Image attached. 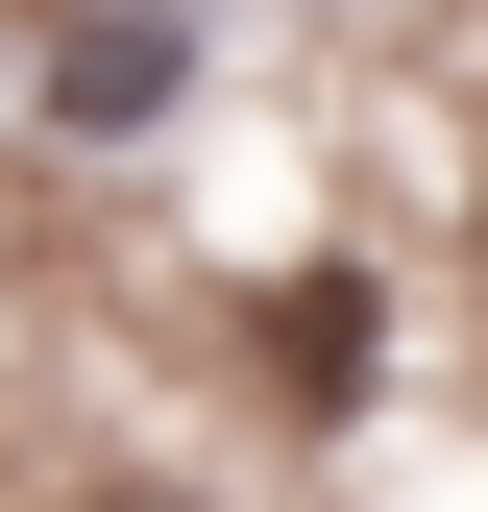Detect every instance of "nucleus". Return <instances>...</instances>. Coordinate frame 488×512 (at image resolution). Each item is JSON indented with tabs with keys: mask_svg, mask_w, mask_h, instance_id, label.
Listing matches in <instances>:
<instances>
[{
	"mask_svg": "<svg viewBox=\"0 0 488 512\" xmlns=\"http://www.w3.org/2000/svg\"><path fill=\"white\" fill-rule=\"evenodd\" d=\"M171 98H196V49H171V25H147V0H98V25H74V49H49V122H74V147H147V122H171Z\"/></svg>",
	"mask_w": 488,
	"mask_h": 512,
	"instance_id": "f257e3e1",
	"label": "nucleus"
},
{
	"mask_svg": "<svg viewBox=\"0 0 488 512\" xmlns=\"http://www.w3.org/2000/svg\"><path fill=\"white\" fill-rule=\"evenodd\" d=\"M269 366H293V391H366V269L293 293V317H269Z\"/></svg>",
	"mask_w": 488,
	"mask_h": 512,
	"instance_id": "f03ea898",
	"label": "nucleus"
}]
</instances>
